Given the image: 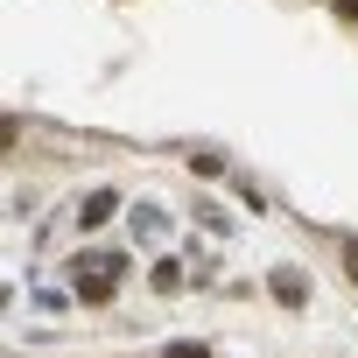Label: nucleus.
Wrapping results in <instances>:
<instances>
[{
  "label": "nucleus",
  "mask_w": 358,
  "mask_h": 358,
  "mask_svg": "<svg viewBox=\"0 0 358 358\" xmlns=\"http://www.w3.org/2000/svg\"><path fill=\"white\" fill-rule=\"evenodd\" d=\"M120 295V260L113 253H85L78 260V302H113Z\"/></svg>",
  "instance_id": "obj_1"
},
{
  "label": "nucleus",
  "mask_w": 358,
  "mask_h": 358,
  "mask_svg": "<svg viewBox=\"0 0 358 358\" xmlns=\"http://www.w3.org/2000/svg\"><path fill=\"white\" fill-rule=\"evenodd\" d=\"M113 211H120V197H113V190H92V197L78 204V225H85V232H99V225H106Z\"/></svg>",
  "instance_id": "obj_2"
},
{
  "label": "nucleus",
  "mask_w": 358,
  "mask_h": 358,
  "mask_svg": "<svg viewBox=\"0 0 358 358\" xmlns=\"http://www.w3.org/2000/svg\"><path fill=\"white\" fill-rule=\"evenodd\" d=\"M274 302H281V309H302V302H309V288H302L295 267H274Z\"/></svg>",
  "instance_id": "obj_3"
},
{
  "label": "nucleus",
  "mask_w": 358,
  "mask_h": 358,
  "mask_svg": "<svg viewBox=\"0 0 358 358\" xmlns=\"http://www.w3.org/2000/svg\"><path fill=\"white\" fill-rule=\"evenodd\" d=\"M155 288H162V295H176V288H183V274H176V260H162V267H155Z\"/></svg>",
  "instance_id": "obj_4"
},
{
  "label": "nucleus",
  "mask_w": 358,
  "mask_h": 358,
  "mask_svg": "<svg viewBox=\"0 0 358 358\" xmlns=\"http://www.w3.org/2000/svg\"><path fill=\"white\" fill-rule=\"evenodd\" d=\"M330 15H337L344 29H358V0H330Z\"/></svg>",
  "instance_id": "obj_5"
},
{
  "label": "nucleus",
  "mask_w": 358,
  "mask_h": 358,
  "mask_svg": "<svg viewBox=\"0 0 358 358\" xmlns=\"http://www.w3.org/2000/svg\"><path fill=\"white\" fill-rule=\"evenodd\" d=\"M162 358H211V351H204V344H169Z\"/></svg>",
  "instance_id": "obj_6"
},
{
  "label": "nucleus",
  "mask_w": 358,
  "mask_h": 358,
  "mask_svg": "<svg viewBox=\"0 0 358 358\" xmlns=\"http://www.w3.org/2000/svg\"><path fill=\"white\" fill-rule=\"evenodd\" d=\"M344 274H351V281H358V246H344Z\"/></svg>",
  "instance_id": "obj_7"
}]
</instances>
